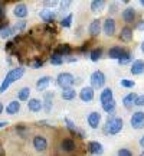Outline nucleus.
<instances>
[{"mask_svg":"<svg viewBox=\"0 0 144 156\" xmlns=\"http://www.w3.org/2000/svg\"><path fill=\"white\" fill-rule=\"evenodd\" d=\"M130 71L133 75H140V74L144 73V61L143 59H135V61L131 64V68Z\"/></svg>","mask_w":144,"mask_h":156,"instance_id":"nucleus-10","label":"nucleus"},{"mask_svg":"<svg viewBox=\"0 0 144 156\" xmlns=\"http://www.w3.org/2000/svg\"><path fill=\"white\" fill-rule=\"evenodd\" d=\"M61 95H62V98L63 100H74L75 97H77V91L74 88H67V90H62V93H61Z\"/></svg>","mask_w":144,"mask_h":156,"instance_id":"nucleus-27","label":"nucleus"},{"mask_svg":"<svg viewBox=\"0 0 144 156\" xmlns=\"http://www.w3.org/2000/svg\"><path fill=\"white\" fill-rule=\"evenodd\" d=\"M28 108L33 113H39L42 108H43V103H42L40 100H38V98H29Z\"/></svg>","mask_w":144,"mask_h":156,"instance_id":"nucleus-12","label":"nucleus"},{"mask_svg":"<svg viewBox=\"0 0 144 156\" xmlns=\"http://www.w3.org/2000/svg\"><path fill=\"white\" fill-rule=\"evenodd\" d=\"M114 98H112V90L111 88H104V91L101 93L100 95V101L101 104H105V103H108V101H112Z\"/></svg>","mask_w":144,"mask_h":156,"instance_id":"nucleus-20","label":"nucleus"},{"mask_svg":"<svg viewBox=\"0 0 144 156\" xmlns=\"http://www.w3.org/2000/svg\"><path fill=\"white\" fill-rule=\"evenodd\" d=\"M122 52L124 51L121 49V46H112V48H110V51H108V56H110L111 59H120V56L122 55Z\"/></svg>","mask_w":144,"mask_h":156,"instance_id":"nucleus-21","label":"nucleus"},{"mask_svg":"<svg viewBox=\"0 0 144 156\" xmlns=\"http://www.w3.org/2000/svg\"><path fill=\"white\" fill-rule=\"evenodd\" d=\"M100 58H101V49H95V51L91 52V61L97 62Z\"/></svg>","mask_w":144,"mask_h":156,"instance_id":"nucleus-35","label":"nucleus"},{"mask_svg":"<svg viewBox=\"0 0 144 156\" xmlns=\"http://www.w3.org/2000/svg\"><path fill=\"white\" fill-rule=\"evenodd\" d=\"M53 91L52 93H46L45 94V101H43V108L46 113L50 112V108H52V98H53Z\"/></svg>","mask_w":144,"mask_h":156,"instance_id":"nucleus-25","label":"nucleus"},{"mask_svg":"<svg viewBox=\"0 0 144 156\" xmlns=\"http://www.w3.org/2000/svg\"><path fill=\"white\" fill-rule=\"evenodd\" d=\"M65 123H67L68 129H69V130H71L72 133H75V134L78 133V130H79V129H78L77 126H75V123L72 122V120H69V119H65Z\"/></svg>","mask_w":144,"mask_h":156,"instance_id":"nucleus-33","label":"nucleus"},{"mask_svg":"<svg viewBox=\"0 0 144 156\" xmlns=\"http://www.w3.org/2000/svg\"><path fill=\"white\" fill-rule=\"evenodd\" d=\"M120 39L124 41V42H130L133 39V29L130 26H124L121 29V34H120Z\"/></svg>","mask_w":144,"mask_h":156,"instance_id":"nucleus-17","label":"nucleus"},{"mask_svg":"<svg viewBox=\"0 0 144 156\" xmlns=\"http://www.w3.org/2000/svg\"><path fill=\"white\" fill-rule=\"evenodd\" d=\"M87 120H88V124L92 129H98L101 123V114L98 112H91L88 114V117H87Z\"/></svg>","mask_w":144,"mask_h":156,"instance_id":"nucleus-8","label":"nucleus"},{"mask_svg":"<svg viewBox=\"0 0 144 156\" xmlns=\"http://www.w3.org/2000/svg\"><path fill=\"white\" fill-rule=\"evenodd\" d=\"M2 112H3V104L0 103V114H2Z\"/></svg>","mask_w":144,"mask_h":156,"instance_id":"nucleus-45","label":"nucleus"},{"mask_svg":"<svg viewBox=\"0 0 144 156\" xmlns=\"http://www.w3.org/2000/svg\"><path fill=\"white\" fill-rule=\"evenodd\" d=\"M135 98H137V94H134V93H130V94H127L124 98H122V104H124V107H131L135 103Z\"/></svg>","mask_w":144,"mask_h":156,"instance_id":"nucleus-26","label":"nucleus"},{"mask_svg":"<svg viewBox=\"0 0 144 156\" xmlns=\"http://www.w3.org/2000/svg\"><path fill=\"white\" fill-rule=\"evenodd\" d=\"M102 108H104V112L107 113H112L114 112V108H115V101H108V103H105V104H102Z\"/></svg>","mask_w":144,"mask_h":156,"instance_id":"nucleus-31","label":"nucleus"},{"mask_svg":"<svg viewBox=\"0 0 144 156\" xmlns=\"http://www.w3.org/2000/svg\"><path fill=\"white\" fill-rule=\"evenodd\" d=\"M89 81H91L92 88H101L105 84V75L102 71H94L89 77Z\"/></svg>","mask_w":144,"mask_h":156,"instance_id":"nucleus-4","label":"nucleus"},{"mask_svg":"<svg viewBox=\"0 0 144 156\" xmlns=\"http://www.w3.org/2000/svg\"><path fill=\"white\" fill-rule=\"evenodd\" d=\"M137 28H139L140 30H144V20H143V22H140L139 25H137Z\"/></svg>","mask_w":144,"mask_h":156,"instance_id":"nucleus-42","label":"nucleus"},{"mask_svg":"<svg viewBox=\"0 0 144 156\" xmlns=\"http://www.w3.org/2000/svg\"><path fill=\"white\" fill-rule=\"evenodd\" d=\"M29 95H30V88L29 87H23L17 91V100L19 101H29Z\"/></svg>","mask_w":144,"mask_h":156,"instance_id":"nucleus-23","label":"nucleus"},{"mask_svg":"<svg viewBox=\"0 0 144 156\" xmlns=\"http://www.w3.org/2000/svg\"><path fill=\"white\" fill-rule=\"evenodd\" d=\"M62 62H63V56H62L61 54L55 52L53 55L50 56V64H53V65H61Z\"/></svg>","mask_w":144,"mask_h":156,"instance_id":"nucleus-29","label":"nucleus"},{"mask_svg":"<svg viewBox=\"0 0 144 156\" xmlns=\"http://www.w3.org/2000/svg\"><path fill=\"white\" fill-rule=\"evenodd\" d=\"M13 34H15V29L12 28V26H9V25H6V26H3V28H0V38L2 39L10 38Z\"/></svg>","mask_w":144,"mask_h":156,"instance_id":"nucleus-24","label":"nucleus"},{"mask_svg":"<svg viewBox=\"0 0 144 156\" xmlns=\"http://www.w3.org/2000/svg\"><path fill=\"white\" fill-rule=\"evenodd\" d=\"M71 5H72V2H62V3H61V9H62V10H65V9H68Z\"/></svg>","mask_w":144,"mask_h":156,"instance_id":"nucleus-40","label":"nucleus"},{"mask_svg":"<svg viewBox=\"0 0 144 156\" xmlns=\"http://www.w3.org/2000/svg\"><path fill=\"white\" fill-rule=\"evenodd\" d=\"M141 6H144V0H141Z\"/></svg>","mask_w":144,"mask_h":156,"instance_id":"nucleus-47","label":"nucleus"},{"mask_svg":"<svg viewBox=\"0 0 144 156\" xmlns=\"http://www.w3.org/2000/svg\"><path fill=\"white\" fill-rule=\"evenodd\" d=\"M75 83V78L74 75L69 73H61L58 75V85L61 87L62 90H67V88H72V85Z\"/></svg>","mask_w":144,"mask_h":156,"instance_id":"nucleus-3","label":"nucleus"},{"mask_svg":"<svg viewBox=\"0 0 144 156\" xmlns=\"http://www.w3.org/2000/svg\"><path fill=\"white\" fill-rule=\"evenodd\" d=\"M39 16H40V19H42L43 22H52V20L55 19V13H53L52 10L45 9V10H40V12H39Z\"/></svg>","mask_w":144,"mask_h":156,"instance_id":"nucleus-22","label":"nucleus"},{"mask_svg":"<svg viewBox=\"0 0 144 156\" xmlns=\"http://www.w3.org/2000/svg\"><path fill=\"white\" fill-rule=\"evenodd\" d=\"M130 123H131V127L135 129V130L143 129L144 127V112L133 113V116L130 119Z\"/></svg>","mask_w":144,"mask_h":156,"instance_id":"nucleus-5","label":"nucleus"},{"mask_svg":"<svg viewBox=\"0 0 144 156\" xmlns=\"http://www.w3.org/2000/svg\"><path fill=\"white\" fill-rule=\"evenodd\" d=\"M140 146H141V147H144V136L140 139Z\"/></svg>","mask_w":144,"mask_h":156,"instance_id":"nucleus-44","label":"nucleus"},{"mask_svg":"<svg viewBox=\"0 0 144 156\" xmlns=\"http://www.w3.org/2000/svg\"><path fill=\"white\" fill-rule=\"evenodd\" d=\"M49 84H50V77L45 75V77H40L38 81H36V88H38L39 91H43V90L48 88Z\"/></svg>","mask_w":144,"mask_h":156,"instance_id":"nucleus-19","label":"nucleus"},{"mask_svg":"<svg viewBox=\"0 0 144 156\" xmlns=\"http://www.w3.org/2000/svg\"><path fill=\"white\" fill-rule=\"evenodd\" d=\"M42 65H43V62L42 61H35L33 64H32V68H33V69H38V68H40Z\"/></svg>","mask_w":144,"mask_h":156,"instance_id":"nucleus-39","label":"nucleus"},{"mask_svg":"<svg viewBox=\"0 0 144 156\" xmlns=\"http://www.w3.org/2000/svg\"><path fill=\"white\" fill-rule=\"evenodd\" d=\"M118 156H133V153L128 151V149H120L118 151Z\"/></svg>","mask_w":144,"mask_h":156,"instance_id":"nucleus-38","label":"nucleus"},{"mask_svg":"<svg viewBox=\"0 0 144 156\" xmlns=\"http://www.w3.org/2000/svg\"><path fill=\"white\" fill-rule=\"evenodd\" d=\"M105 6V2L104 0H94V2H91V10L97 13V12H100L102 7Z\"/></svg>","mask_w":144,"mask_h":156,"instance_id":"nucleus-28","label":"nucleus"},{"mask_svg":"<svg viewBox=\"0 0 144 156\" xmlns=\"http://www.w3.org/2000/svg\"><path fill=\"white\" fill-rule=\"evenodd\" d=\"M71 22H72V15H68L67 17H63L61 20V25L63 28H69V26H71Z\"/></svg>","mask_w":144,"mask_h":156,"instance_id":"nucleus-34","label":"nucleus"},{"mask_svg":"<svg viewBox=\"0 0 144 156\" xmlns=\"http://www.w3.org/2000/svg\"><path fill=\"white\" fill-rule=\"evenodd\" d=\"M141 51H143V54H144V42L141 44Z\"/></svg>","mask_w":144,"mask_h":156,"instance_id":"nucleus-46","label":"nucleus"},{"mask_svg":"<svg viewBox=\"0 0 144 156\" xmlns=\"http://www.w3.org/2000/svg\"><path fill=\"white\" fill-rule=\"evenodd\" d=\"M140 156H144V152H141V153H140Z\"/></svg>","mask_w":144,"mask_h":156,"instance_id":"nucleus-48","label":"nucleus"},{"mask_svg":"<svg viewBox=\"0 0 144 156\" xmlns=\"http://www.w3.org/2000/svg\"><path fill=\"white\" fill-rule=\"evenodd\" d=\"M7 126V122H0V129H3Z\"/></svg>","mask_w":144,"mask_h":156,"instance_id":"nucleus-43","label":"nucleus"},{"mask_svg":"<svg viewBox=\"0 0 144 156\" xmlns=\"http://www.w3.org/2000/svg\"><path fill=\"white\" fill-rule=\"evenodd\" d=\"M102 30H104V34L107 36H112V35L115 34V22H114V19H105L104 20V25H102Z\"/></svg>","mask_w":144,"mask_h":156,"instance_id":"nucleus-7","label":"nucleus"},{"mask_svg":"<svg viewBox=\"0 0 144 156\" xmlns=\"http://www.w3.org/2000/svg\"><path fill=\"white\" fill-rule=\"evenodd\" d=\"M88 149L92 155H97V156H101L104 153V147H102V145H101L100 142H89Z\"/></svg>","mask_w":144,"mask_h":156,"instance_id":"nucleus-13","label":"nucleus"},{"mask_svg":"<svg viewBox=\"0 0 144 156\" xmlns=\"http://www.w3.org/2000/svg\"><path fill=\"white\" fill-rule=\"evenodd\" d=\"M33 147L35 151L43 152L48 149V140L45 139L43 136H35L33 137Z\"/></svg>","mask_w":144,"mask_h":156,"instance_id":"nucleus-6","label":"nucleus"},{"mask_svg":"<svg viewBox=\"0 0 144 156\" xmlns=\"http://www.w3.org/2000/svg\"><path fill=\"white\" fill-rule=\"evenodd\" d=\"M79 98L85 103H88L94 98V88L92 87H84L81 91H79Z\"/></svg>","mask_w":144,"mask_h":156,"instance_id":"nucleus-9","label":"nucleus"},{"mask_svg":"<svg viewBox=\"0 0 144 156\" xmlns=\"http://www.w3.org/2000/svg\"><path fill=\"white\" fill-rule=\"evenodd\" d=\"M23 74H25V68H22V67H17V68L10 69L9 73L6 74L5 80H3V83H2V85H0V94H3L6 90H7L12 84L15 83V81L20 80V78L23 77Z\"/></svg>","mask_w":144,"mask_h":156,"instance_id":"nucleus-1","label":"nucleus"},{"mask_svg":"<svg viewBox=\"0 0 144 156\" xmlns=\"http://www.w3.org/2000/svg\"><path fill=\"white\" fill-rule=\"evenodd\" d=\"M13 15L19 19H23V17L28 16V6L23 5V3H19V5L15 6V9H13Z\"/></svg>","mask_w":144,"mask_h":156,"instance_id":"nucleus-11","label":"nucleus"},{"mask_svg":"<svg viewBox=\"0 0 144 156\" xmlns=\"http://www.w3.org/2000/svg\"><path fill=\"white\" fill-rule=\"evenodd\" d=\"M61 147L63 152H68V153H71V152L75 151V142L72 139H63L61 142Z\"/></svg>","mask_w":144,"mask_h":156,"instance_id":"nucleus-18","label":"nucleus"},{"mask_svg":"<svg viewBox=\"0 0 144 156\" xmlns=\"http://www.w3.org/2000/svg\"><path fill=\"white\" fill-rule=\"evenodd\" d=\"M137 107H143L144 106V94L143 95H137V98H135V103H134Z\"/></svg>","mask_w":144,"mask_h":156,"instance_id":"nucleus-37","label":"nucleus"},{"mask_svg":"<svg viewBox=\"0 0 144 156\" xmlns=\"http://www.w3.org/2000/svg\"><path fill=\"white\" fill-rule=\"evenodd\" d=\"M131 61V55L128 54V52H122V55L120 56V59H118V64L120 65H125L128 62Z\"/></svg>","mask_w":144,"mask_h":156,"instance_id":"nucleus-30","label":"nucleus"},{"mask_svg":"<svg viewBox=\"0 0 144 156\" xmlns=\"http://www.w3.org/2000/svg\"><path fill=\"white\" fill-rule=\"evenodd\" d=\"M19 110H20V103L17 100H13V101H10L7 106H6V113L7 114H17L19 113Z\"/></svg>","mask_w":144,"mask_h":156,"instance_id":"nucleus-15","label":"nucleus"},{"mask_svg":"<svg viewBox=\"0 0 144 156\" xmlns=\"http://www.w3.org/2000/svg\"><path fill=\"white\" fill-rule=\"evenodd\" d=\"M122 126H124V122L120 117H114L112 114H108V120H107V124L104 127V133L105 134H117L122 130Z\"/></svg>","mask_w":144,"mask_h":156,"instance_id":"nucleus-2","label":"nucleus"},{"mask_svg":"<svg viewBox=\"0 0 144 156\" xmlns=\"http://www.w3.org/2000/svg\"><path fill=\"white\" fill-rule=\"evenodd\" d=\"M120 84H121V87H125V88H134L135 87V83L131 80H127V78H122Z\"/></svg>","mask_w":144,"mask_h":156,"instance_id":"nucleus-32","label":"nucleus"},{"mask_svg":"<svg viewBox=\"0 0 144 156\" xmlns=\"http://www.w3.org/2000/svg\"><path fill=\"white\" fill-rule=\"evenodd\" d=\"M121 17L124 19V22H127V23L134 22V19H135V10H134L133 7H127V9L122 10Z\"/></svg>","mask_w":144,"mask_h":156,"instance_id":"nucleus-14","label":"nucleus"},{"mask_svg":"<svg viewBox=\"0 0 144 156\" xmlns=\"http://www.w3.org/2000/svg\"><path fill=\"white\" fill-rule=\"evenodd\" d=\"M25 28H26V22H25V20H20V22H17L16 25L13 26L15 32H20V30H23Z\"/></svg>","mask_w":144,"mask_h":156,"instance_id":"nucleus-36","label":"nucleus"},{"mask_svg":"<svg viewBox=\"0 0 144 156\" xmlns=\"http://www.w3.org/2000/svg\"><path fill=\"white\" fill-rule=\"evenodd\" d=\"M43 5H45V6H52V7H53V6L56 5V2H45Z\"/></svg>","mask_w":144,"mask_h":156,"instance_id":"nucleus-41","label":"nucleus"},{"mask_svg":"<svg viewBox=\"0 0 144 156\" xmlns=\"http://www.w3.org/2000/svg\"><path fill=\"white\" fill-rule=\"evenodd\" d=\"M88 32L91 36H97V35L101 32V22L98 19H95L92 22L89 23V28H88Z\"/></svg>","mask_w":144,"mask_h":156,"instance_id":"nucleus-16","label":"nucleus"}]
</instances>
